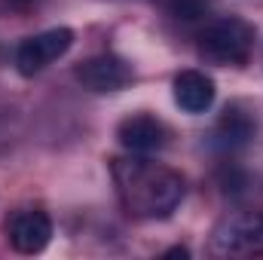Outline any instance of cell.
Instances as JSON below:
<instances>
[{"instance_id": "7", "label": "cell", "mask_w": 263, "mask_h": 260, "mask_svg": "<svg viewBox=\"0 0 263 260\" xmlns=\"http://www.w3.org/2000/svg\"><path fill=\"white\" fill-rule=\"evenodd\" d=\"M117 138L129 153H153L168 144V126L150 114H132L117 126Z\"/></svg>"}, {"instance_id": "8", "label": "cell", "mask_w": 263, "mask_h": 260, "mask_svg": "<svg viewBox=\"0 0 263 260\" xmlns=\"http://www.w3.org/2000/svg\"><path fill=\"white\" fill-rule=\"evenodd\" d=\"M254 132H257V120L251 117V110H245L242 104H230L220 114L211 138L220 150H242V147L251 144Z\"/></svg>"}, {"instance_id": "4", "label": "cell", "mask_w": 263, "mask_h": 260, "mask_svg": "<svg viewBox=\"0 0 263 260\" xmlns=\"http://www.w3.org/2000/svg\"><path fill=\"white\" fill-rule=\"evenodd\" d=\"M70 43H73V31L70 28H49V31H40V34L22 40V46L15 49L18 73L34 77V73L46 70L52 62H59L70 49Z\"/></svg>"}, {"instance_id": "6", "label": "cell", "mask_w": 263, "mask_h": 260, "mask_svg": "<svg viewBox=\"0 0 263 260\" xmlns=\"http://www.w3.org/2000/svg\"><path fill=\"white\" fill-rule=\"evenodd\" d=\"M52 239V220L43 208H18L6 217V242L18 254H40Z\"/></svg>"}, {"instance_id": "2", "label": "cell", "mask_w": 263, "mask_h": 260, "mask_svg": "<svg viewBox=\"0 0 263 260\" xmlns=\"http://www.w3.org/2000/svg\"><path fill=\"white\" fill-rule=\"evenodd\" d=\"M254 25L239 18V15H227V18H217L211 22L202 37H199V52L211 62V65L220 67H239L248 65L251 52H254Z\"/></svg>"}, {"instance_id": "10", "label": "cell", "mask_w": 263, "mask_h": 260, "mask_svg": "<svg viewBox=\"0 0 263 260\" xmlns=\"http://www.w3.org/2000/svg\"><path fill=\"white\" fill-rule=\"evenodd\" d=\"M208 9L205 0H168V12L178 18H199Z\"/></svg>"}, {"instance_id": "9", "label": "cell", "mask_w": 263, "mask_h": 260, "mask_svg": "<svg viewBox=\"0 0 263 260\" xmlns=\"http://www.w3.org/2000/svg\"><path fill=\"white\" fill-rule=\"evenodd\" d=\"M175 101L187 114H205L214 104V80L202 70H181L175 77Z\"/></svg>"}, {"instance_id": "11", "label": "cell", "mask_w": 263, "mask_h": 260, "mask_svg": "<svg viewBox=\"0 0 263 260\" xmlns=\"http://www.w3.org/2000/svg\"><path fill=\"white\" fill-rule=\"evenodd\" d=\"M6 9H12V12H31V9H37L43 0H0Z\"/></svg>"}, {"instance_id": "1", "label": "cell", "mask_w": 263, "mask_h": 260, "mask_svg": "<svg viewBox=\"0 0 263 260\" xmlns=\"http://www.w3.org/2000/svg\"><path fill=\"white\" fill-rule=\"evenodd\" d=\"M110 175L117 196L126 214L138 220H159L168 217L184 199V178L181 172L153 162L147 156H117L110 159Z\"/></svg>"}, {"instance_id": "5", "label": "cell", "mask_w": 263, "mask_h": 260, "mask_svg": "<svg viewBox=\"0 0 263 260\" xmlns=\"http://www.w3.org/2000/svg\"><path fill=\"white\" fill-rule=\"evenodd\" d=\"M73 77H77V83H80L83 89H89V92H95V95L120 92V89L132 86V80H135L132 67L126 65L120 55H110V52L92 55V59L80 62L77 70H73Z\"/></svg>"}, {"instance_id": "12", "label": "cell", "mask_w": 263, "mask_h": 260, "mask_svg": "<svg viewBox=\"0 0 263 260\" xmlns=\"http://www.w3.org/2000/svg\"><path fill=\"white\" fill-rule=\"evenodd\" d=\"M190 251L187 248H172V251H165V257H187Z\"/></svg>"}, {"instance_id": "3", "label": "cell", "mask_w": 263, "mask_h": 260, "mask_svg": "<svg viewBox=\"0 0 263 260\" xmlns=\"http://www.w3.org/2000/svg\"><path fill=\"white\" fill-rule=\"evenodd\" d=\"M208 254L211 257H257V254H263V208L223 217L208 239Z\"/></svg>"}]
</instances>
